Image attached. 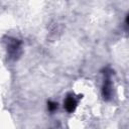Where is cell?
<instances>
[{"instance_id":"6da1fadb","label":"cell","mask_w":129,"mask_h":129,"mask_svg":"<svg viewBox=\"0 0 129 129\" xmlns=\"http://www.w3.org/2000/svg\"><path fill=\"white\" fill-rule=\"evenodd\" d=\"M77 106V103H76V100L73 98V97H68L64 101V108L68 112H73L75 110Z\"/></svg>"},{"instance_id":"7a4b0ae2","label":"cell","mask_w":129,"mask_h":129,"mask_svg":"<svg viewBox=\"0 0 129 129\" xmlns=\"http://www.w3.org/2000/svg\"><path fill=\"white\" fill-rule=\"evenodd\" d=\"M57 108V104L54 102H48V110L49 111H54Z\"/></svg>"}]
</instances>
